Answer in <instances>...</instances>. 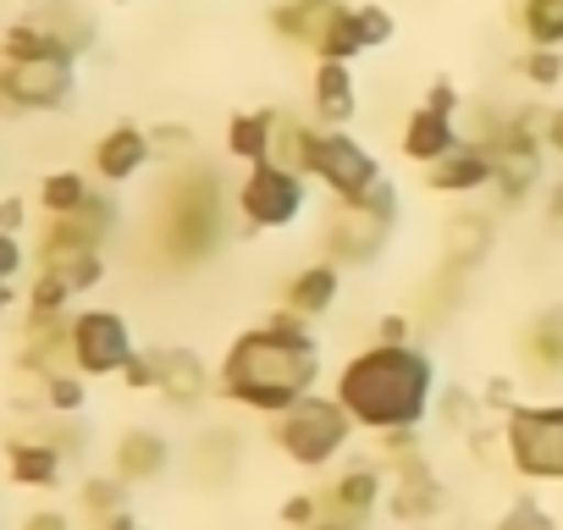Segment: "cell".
Instances as JSON below:
<instances>
[{"label":"cell","mask_w":563,"mask_h":530,"mask_svg":"<svg viewBox=\"0 0 563 530\" xmlns=\"http://www.w3.org/2000/svg\"><path fill=\"white\" fill-rule=\"evenodd\" d=\"M321 376H327V349H321L316 327L299 321L294 310H271L265 321L243 327L221 349L216 398L243 409V415L276 420L282 409H294L299 398L321 393Z\"/></svg>","instance_id":"obj_1"},{"label":"cell","mask_w":563,"mask_h":530,"mask_svg":"<svg viewBox=\"0 0 563 530\" xmlns=\"http://www.w3.org/2000/svg\"><path fill=\"white\" fill-rule=\"evenodd\" d=\"M437 393H442V376H437V360L420 343H376L371 338L332 376V398L371 437L426 426L437 415Z\"/></svg>","instance_id":"obj_2"},{"label":"cell","mask_w":563,"mask_h":530,"mask_svg":"<svg viewBox=\"0 0 563 530\" xmlns=\"http://www.w3.org/2000/svg\"><path fill=\"white\" fill-rule=\"evenodd\" d=\"M398 210H404V194H398L393 177H382L371 194H360L349 205L332 199L327 227H321V260H332L338 272H371L393 243Z\"/></svg>","instance_id":"obj_3"},{"label":"cell","mask_w":563,"mask_h":530,"mask_svg":"<svg viewBox=\"0 0 563 530\" xmlns=\"http://www.w3.org/2000/svg\"><path fill=\"white\" fill-rule=\"evenodd\" d=\"M265 426H271V448L294 470H338L360 437V426L349 420V409L332 393H310Z\"/></svg>","instance_id":"obj_4"},{"label":"cell","mask_w":563,"mask_h":530,"mask_svg":"<svg viewBox=\"0 0 563 530\" xmlns=\"http://www.w3.org/2000/svg\"><path fill=\"white\" fill-rule=\"evenodd\" d=\"M161 216H172V221H161L166 249H172L177 260H188V265L205 260V254L221 243V183H216V166H188V172L166 188Z\"/></svg>","instance_id":"obj_5"},{"label":"cell","mask_w":563,"mask_h":530,"mask_svg":"<svg viewBox=\"0 0 563 530\" xmlns=\"http://www.w3.org/2000/svg\"><path fill=\"white\" fill-rule=\"evenodd\" d=\"M503 464L519 481H547L563 486V398L552 404H514L497 426Z\"/></svg>","instance_id":"obj_6"},{"label":"cell","mask_w":563,"mask_h":530,"mask_svg":"<svg viewBox=\"0 0 563 530\" xmlns=\"http://www.w3.org/2000/svg\"><path fill=\"white\" fill-rule=\"evenodd\" d=\"M232 205H238L243 232H288L310 210V177L282 161H254V166H243Z\"/></svg>","instance_id":"obj_7"},{"label":"cell","mask_w":563,"mask_h":530,"mask_svg":"<svg viewBox=\"0 0 563 530\" xmlns=\"http://www.w3.org/2000/svg\"><path fill=\"white\" fill-rule=\"evenodd\" d=\"M299 172H305L310 183H321L338 205L371 194V188L387 177V166H382V161H376L349 128H321V122H316L305 155H299Z\"/></svg>","instance_id":"obj_8"},{"label":"cell","mask_w":563,"mask_h":530,"mask_svg":"<svg viewBox=\"0 0 563 530\" xmlns=\"http://www.w3.org/2000/svg\"><path fill=\"white\" fill-rule=\"evenodd\" d=\"M139 354L133 321L122 310H73L67 316V365L84 382H111Z\"/></svg>","instance_id":"obj_9"},{"label":"cell","mask_w":563,"mask_h":530,"mask_svg":"<svg viewBox=\"0 0 563 530\" xmlns=\"http://www.w3.org/2000/svg\"><path fill=\"white\" fill-rule=\"evenodd\" d=\"M73 95H78V62L73 56L0 62V111L45 117V111H67Z\"/></svg>","instance_id":"obj_10"},{"label":"cell","mask_w":563,"mask_h":530,"mask_svg":"<svg viewBox=\"0 0 563 530\" xmlns=\"http://www.w3.org/2000/svg\"><path fill=\"white\" fill-rule=\"evenodd\" d=\"M442 503H448V492H442V481H437V470H431L426 453H409V459H393L387 464V503L382 508H387L393 525L420 530V525H431L442 514Z\"/></svg>","instance_id":"obj_11"},{"label":"cell","mask_w":563,"mask_h":530,"mask_svg":"<svg viewBox=\"0 0 563 530\" xmlns=\"http://www.w3.org/2000/svg\"><path fill=\"white\" fill-rule=\"evenodd\" d=\"M111 232H117V199H111V188H95L78 216L45 221V232H40V243H34V265H51V260L84 254V249H106Z\"/></svg>","instance_id":"obj_12"},{"label":"cell","mask_w":563,"mask_h":530,"mask_svg":"<svg viewBox=\"0 0 563 530\" xmlns=\"http://www.w3.org/2000/svg\"><path fill=\"white\" fill-rule=\"evenodd\" d=\"M387 503V464L382 459H343L332 470V481L321 486V514L349 519V525H371Z\"/></svg>","instance_id":"obj_13"},{"label":"cell","mask_w":563,"mask_h":530,"mask_svg":"<svg viewBox=\"0 0 563 530\" xmlns=\"http://www.w3.org/2000/svg\"><path fill=\"white\" fill-rule=\"evenodd\" d=\"M393 34H398V18H393L387 7H371V0H365V7H343V18L332 23V34H327V45H321L316 62H343V67H354L360 56L393 45Z\"/></svg>","instance_id":"obj_14"},{"label":"cell","mask_w":563,"mask_h":530,"mask_svg":"<svg viewBox=\"0 0 563 530\" xmlns=\"http://www.w3.org/2000/svg\"><path fill=\"white\" fill-rule=\"evenodd\" d=\"M216 393V371L205 365V354L194 349H155V398L177 415H194L205 398Z\"/></svg>","instance_id":"obj_15"},{"label":"cell","mask_w":563,"mask_h":530,"mask_svg":"<svg viewBox=\"0 0 563 530\" xmlns=\"http://www.w3.org/2000/svg\"><path fill=\"white\" fill-rule=\"evenodd\" d=\"M155 161V139L150 128L139 122H117L95 139V155H89V172L106 183V188H128L133 177H144V166Z\"/></svg>","instance_id":"obj_16"},{"label":"cell","mask_w":563,"mask_h":530,"mask_svg":"<svg viewBox=\"0 0 563 530\" xmlns=\"http://www.w3.org/2000/svg\"><path fill=\"white\" fill-rule=\"evenodd\" d=\"M338 18H343V0H276V7L265 12L271 34L282 45L305 51V56H321V45H327Z\"/></svg>","instance_id":"obj_17"},{"label":"cell","mask_w":563,"mask_h":530,"mask_svg":"<svg viewBox=\"0 0 563 530\" xmlns=\"http://www.w3.org/2000/svg\"><path fill=\"white\" fill-rule=\"evenodd\" d=\"M492 150L464 139L453 155H442L437 166H426V188L442 194V199H475V194H492Z\"/></svg>","instance_id":"obj_18"},{"label":"cell","mask_w":563,"mask_h":530,"mask_svg":"<svg viewBox=\"0 0 563 530\" xmlns=\"http://www.w3.org/2000/svg\"><path fill=\"white\" fill-rule=\"evenodd\" d=\"M172 470V437L155 431V426H128L117 442H111V475L128 481V486H144V481H161Z\"/></svg>","instance_id":"obj_19"},{"label":"cell","mask_w":563,"mask_h":530,"mask_svg":"<svg viewBox=\"0 0 563 530\" xmlns=\"http://www.w3.org/2000/svg\"><path fill=\"white\" fill-rule=\"evenodd\" d=\"M338 299H343V272L332 260H310V265H299V272L282 283V310H294L299 321L332 316Z\"/></svg>","instance_id":"obj_20"},{"label":"cell","mask_w":563,"mask_h":530,"mask_svg":"<svg viewBox=\"0 0 563 530\" xmlns=\"http://www.w3.org/2000/svg\"><path fill=\"white\" fill-rule=\"evenodd\" d=\"M7 475H12V486H23V492H56L62 475H67V453H62L45 431L12 437V442H7Z\"/></svg>","instance_id":"obj_21"},{"label":"cell","mask_w":563,"mask_h":530,"mask_svg":"<svg viewBox=\"0 0 563 530\" xmlns=\"http://www.w3.org/2000/svg\"><path fill=\"white\" fill-rule=\"evenodd\" d=\"M492 238H497V216H486V210H453L442 221V265H448L453 277L475 272V265L492 254Z\"/></svg>","instance_id":"obj_22"},{"label":"cell","mask_w":563,"mask_h":530,"mask_svg":"<svg viewBox=\"0 0 563 530\" xmlns=\"http://www.w3.org/2000/svg\"><path fill=\"white\" fill-rule=\"evenodd\" d=\"M459 144H464L459 117H442V111H431V106H415V111H409V122H404V133H398L404 161H415L420 172H426V166H437L442 155H453Z\"/></svg>","instance_id":"obj_23"},{"label":"cell","mask_w":563,"mask_h":530,"mask_svg":"<svg viewBox=\"0 0 563 530\" xmlns=\"http://www.w3.org/2000/svg\"><path fill=\"white\" fill-rule=\"evenodd\" d=\"M310 111L321 128H349L360 117V84H354V67L343 62H316L310 73Z\"/></svg>","instance_id":"obj_24"},{"label":"cell","mask_w":563,"mask_h":530,"mask_svg":"<svg viewBox=\"0 0 563 530\" xmlns=\"http://www.w3.org/2000/svg\"><path fill=\"white\" fill-rule=\"evenodd\" d=\"M276 122L282 111L276 106H254V111H232L227 117V155L254 166V161H271L276 155Z\"/></svg>","instance_id":"obj_25"},{"label":"cell","mask_w":563,"mask_h":530,"mask_svg":"<svg viewBox=\"0 0 563 530\" xmlns=\"http://www.w3.org/2000/svg\"><path fill=\"white\" fill-rule=\"evenodd\" d=\"M519 360H525V371L536 376V382H558L563 376V310H541L530 327H525V338H519Z\"/></svg>","instance_id":"obj_26"},{"label":"cell","mask_w":563,"mask_h":530,"mask_svg":"<svg viewBox=\"0 0 563 530\" xmlns=\"http://www.w3.org/2000/svg\"><path fill=\"white\" fill-rule=\"evenodd\" d=\"M89 194H95L89 172H78V166H56V172H45V177H40L34 205H40V216H45V221H56V216H78V210L89 205Z\"/></svg>","instance_id":"obj_27"},{"label":"cell","mask_w":563,"mask_h":530,"mask_svg":"<svg viewBox=\"0 0 563 530\" xmlns=\"http://www.w3.org/2000/svg\"><path fill=\"white\" fill-rule=\"evenodd\" d=\"M40 56H73V51H67L34 12L0 29V62H40ZM73 62H78V56H73Z\"/></svg>","instance_id":"obj_28"},{"label":"cell","mask_w":563,"mask_h":530,"mask_svg":"<svg viewBox=\"0 0 563 530\" xmlns=\"http://www.w3.org/2000/svg\"><path fill=\"white\" fill-rule=\"evenodd\" d=\"M34 18H40L73 56H84V51L95 45V23H89V12L78 7V0H34Z\"/></svg>","instance_id":"obj_29"},{"label":"cell","mask_w":563,"mask_h":530,"mask_svg":"<svg viewBox=\"0 0 563 530\" xmlns=\"http://www.w3.org/2000/svg\"><path fill=\"white\" fill-rule=\"evenodd\" d=\"M40 409H45L51 420H78V415L89 409V382H84L73 365L40 376Z\"/></svg>","instance_id":"obj_30"},{"label":"cell","mask_w":563,"mask_h":530,"mask_svg":"<svg viewBox=\"0 0 563 530\" xmlns=\"http://www.w3.org/2000/svg\"><path fill=\"white\" fill-rule=\"evenodd\" d=\"M34 272H56V277L73 288V299H84V294H95V288L106 283V249L62 254V260H51V265H34Z\"/></svg>","instance_id":"obj_31"},{"label":"cell","mask_w":563,"mask_h":530,"mask_svg":"<svg viewBox=\"0 0 563 530\" xmlns=\"http://www.w3.org/2000/svg\"><path fill=\"white\" fill-rule=\"evenodd\" d=\"M519 34L541 51H563V0H519Z\"/></svg>","instance_id":"obj_32"},{"label":"cell","mask_w":563,"mask_h":530,"mask_svg":"<svg viewBox=\"0 0 563 530\" xmlns=\"http://www.w3.org/2000/svg\"><path fill=\"white\" fill-rule=\"evenodd\" d=\"M128 481H117V475H89L84 486H78V508L100 525V519H111V514H122L128 508Z\"/></svg>","instance_id":"obj_33"},{"label":"cell","mask_w":563,"mask_h":530,"mask_svg":"<svg viewBox=\"0 0 563 530\" xmlns=\"http://www.w3.org/2000/svg\"><path fill=\"white\" fill-rule=\"evenodd\" d=\"M492 530H558V514L536 497V492H514L503 503V514L492 519Z\"/></svg>","instance_id":"obj_34"},{"label":"cell","mask_w":563,"mask_h":530,"mask_svg":"<svg viewBox=\"0 0 563 530\" xmlns=\"http://www.w3.org/2000/svg\"><path fill=\"white\" fill-rule=\"evenodd\" d=\"M519 78H525L536 95L563 89V51H541V45H530V51L519 56Z\"/></svg>","instance_id":"obj_35"},{"label":"cell","mask_w":563,"mask_h":530,"mask_svg":"<svg viewBox=\"0 0 563 530\" xmlns=\"http://www.w3.org/2000/svg\"><path fill=\"white\" fill-rule=\"evenodd\" d=\"M431 420H442V426H453V431H475L481 426V398L475 393H464V387H442L437 393V415Z\"/></svg>","instance_id":"obj_36"},{"label":"cell","mask_w":563,"mask_h":530,"mask_svg":"<svg viewBox=\"0 0 563 530\" xmlns=\"http://www.w3.org/2000/svg\"><path fill=\"white\" fill-rule=\"evenodd\" d=\"M321 519V492H288L276 503V525L282 530H310Z\"/></svg>","instance_id":"obj_37"},{"label":"cell","mask_w":563,"mask_h":530,"mask_svg":"<svg viewBox=\"0 0 563 530\" xmlns=\"http://www.w3.org/2000/svg\"><path fill=\"white\" fill-rule=\"evenodd\" d=\"M29 243L18 238V232H0V283H18L23 272H29Z\"/></svg>","instance_id":"obj_38"},{"label":"cell","mask_w":563,"mask_h":530,"mask_svg":"<svg viewBox=\"0 0 563 530\" xmlns=\"http://www.w3.org/2000/svg\"><path fill=\"white\" fill-rule=\"evenodd\" d=\"M128 393H155V349H139L128 365H122V376H117Z\"/></svg>","instance_id":"obj_39"},{"label":"cell","mask_w":563,"mask_h":530,"mask_svg":"<svg viewBox=\"0 0 563 530\" xmlns=\"http://www.w3.org/2000/svg\"><path fill=\"white\" fill-rule=\"evenodd\" d=\"M514 404H519V382H514V376H486V387H481V409L508 415Z\"/></svg>","instance_id":"obj_40"},{"label":"cell","mask_w":563,"mask_h":530,"mask_svg":"<svg viewBox=\"0 0 563 530\" xmlns=\"http://www.w3.org/2000/svg\"><path fill=\"white\" fill-rule=\"evenodd\" d=\"M420 106H431V111H442V117H459L464 95H459V84L442 73V78H431V89H426V100H420Z\"/></svg>","instance_id":"obj_41"},{"label":"cell","mask_w":563,"mask_h":530,"mask_svg":"<svg viewBox=\"0 0 563 530\" xmlns=\"http://www.w3.org/2000/svg\"><path fill=\"white\" fill-rule=\"evenodd\" d=\"M541 221H547L552 238H563V177H547V188H541Z\"/></svg>","instance_id":"obj_42"},{"label":"cell","mask_w":563,"mask_h":530,"mask_svg":"<svg viewBox=\"0 0 563 530\" xmlns=\"http://www.w3.org/2000/svg\"><path fill=\"white\" fill-rule=\"evenodd\" d=\"M29 216H34V205L23 199V194H7V199H0V232H29Z\"/></svg>","instance_id":"obj_43"},{"label":"cell","mask_w":563,"mask_h":530,"mask_svg":"<svg viewBox=\"0 0 563 530\" xmlns=\"http://www.w3.org/2000/svg\"><path fill=\"white\" fill-rule=\"evenodd\" d=\"M376 343H415V338H409V316L387 310V316L376 321Z\"/></svg>","instance_id":"obj_44"},{"label":"cell","mask_w":563,"mask_h":530,"mask_svg":"<svg viewBox=\"0 0 563 530\" xmlns=\"http://www.w3.org/2000/svg\"><path fill=\"white\" fill-rule=\"evenodd\" d=\"M23 530H73V514L67 508H34L23 519Z\"/></svg>","instance_id":"obj_45"},{"label":"cell","mask_w":563,"mask_h":530,"mask_svg":"<svg viewBox=\"0 0 563 530\" xmlns=\"http://www.w3.org/2000/svg\"><path fill=\"white\" fill-rule=\"evenodd\" d=\"M150 139H155V150H166V144L183 150V144H188V128H183V122H161V128H150Z\"/></svg>","instance_id":"obj_46"},{"label":"cell","mask_w":563,"mask_h":530,"mask_svg":"<svg viewBox=\"0 0 563 530\" xmlns=\"http://www.w3.org/2000/svg\"><path fill=\"white\" fill-rule=\"evenodd\" d=\"M541 139H547V155H558V161H563V106H558V111H547Z\"/></svg>","instance_id":"obj_47"},{"label":"cell","mask_w":563,"mask_h":530,"mask_svg":"<svg viewBox=\"0 0 563 530\" xmlns=\"http://www.w3.org/2000/svg\"><path fill=\"white\" fill-rule=\"evenodd\" d=\"M95 530H150V525H144V519H139L133 508H122V514H111V519H100Z\"/></svg>","instance_id":"obj_48"},{"label":"cell","mask_w":563,"mask_h":530,"mask_svg":"<svg viewBox=\"0 0 563 530\" xmlns=\"http://www.w3.org/2000/svg\"><path fill=\"white\" fill-rule=\"evenodd\" d=\"M18 305H23V288H18V283H0V321H7Z\"/></svg>","instance_id":"obj_49"},{"label":"cell","mask_w":563,"mask_h":530,"mask_svg":"<svg viewBox=\"0 0 563 530\" xmlns=\"http://www.w3.org/2000/svg\"><path fill=\"white\" fill-rule=\"evenodd\" d=\"M310 530H365V525H349V519H332V514H321Z\"/></svg>","instance_id":"obj_50"},{"label":"cell","mask_w":563,"mask_h":530,"mask_svg":"<svg viewBox=\"0 0 563 530\" xmlns=\"http://www.w3.org/2000/svg\"><path fill=\"white\" fill-rule=\"evenodd\" d=\"M111 7H128V0H111Z\"/></svg>","instance_id":"obj_51"}]
</instances>
